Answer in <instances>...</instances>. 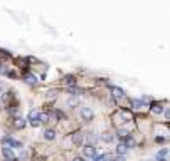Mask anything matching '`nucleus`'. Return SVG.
<instances>
[{
	"label": "nucleus",
	"instance_id": "nucleus-1",
	"mask_svg": "<svg viewBox=\"0 0 170 161\" xmlns=\"http://www.w3.org/2000/svg\"><path fill=\"white\" fill-rule=\"evenodd\" d=\"M2 143L5 144V146H9V148H15V149H22V143L17 141V139H14V138H10V136H5L3 139H2Z\"/></svg>",
	"mask_w": 170,
	"mask_h": 161
},
{
	"label": "nucleus",
	"instance_id": "nucleus-2",
	"mask_svg": "<svg viewBox=\"0 0 170 161\" xmlns=\"http://www.w3.org/2000/svg\"><path fill=\"white\" fill-rule=\"evenodd\" d=\"M93 116H94V113H93V109H91V107H88V106L81 107V118H83V121H91V119H93Z\"/></svg>",
	"mask_w": 170,
	"mask_h": 161
},
{
	"label": "nucleus",
	"instance_id": "nucleus-3",
	"mask_svg": "<svg viewBox=\"0 0 170 161\" xmlns=\"http://www.w3.org/2000/svg\"><path fill=\"white\" fill-rule=\"evenodd\" d=\"M2 154L5 156L7 161H15V153H14V149L9 148V146H3V148H2Z\"/></svg>",
	"mask_w": 170,
	"mask_h": 161
},
{
	"label": "nucleus",
	"instance_id": "nucleus-4",
	"mask_svg": "<svg viewBox=\"0 0 170 161\" xmlns=\"http://www.w3.org/2000/svg\"><path fill=\"white\" fill-rule=\"evenodd\" d=\"M83 153H84V156H88V158H94L96 156V148L93 146V144H86L84 148H83Z\"/></svg>",
	"mask_w": 170,
	"mask_h": 161
},
{
	"label": "nucleus",
	"instance_id": "nucleus-5",
	"mask_svg": "<svg viewBox=\"0 0 170 161\" xmlns=\"http://www.w3.org/2000/svg\"><path fill=\"white\" fill-rule=\"evenodd\" d=\"M111 94L115 96V97H118V99H121V97H125V91H123L121 87L113 86V87H111Z\"/></svg>",
	"mask_w": 170,
	"mask_h": 161
},
{
	"label": "nucleus",
	"instance_id": "nucleus-6",
	"mask_svg": "<svg viewBox=\"0 0 170 161\" xmlns=\"http://www.w3.org/2000/svg\"><path fill=\"white\" fill-rule=\"evenodd\" d=\"M72 143H74V144H83V143H84V134L83 133H74L72 134Z\"/></svg>",
	"mask_w": 170,
	"mask_h": 161
},
{
	"label": "nucleus",
	"instance_id": "nucleus-7",
	"mask_svg": "<svg viewBox=\"0 0 170 161\" xmlns=\"http://www.w3.org/2000/svg\"><path fill=\"white\" fill-rule=\"evenodd\" d=\"M167 154H169V149H162V151L157 153V161H167Z\"/></svg>",
	"mask_w": 170,
	"mask_h": 161
},
{
	"label": "nucleus",
	"instance_id": "nucleus-8",
	"mask_svg": "<svg viewBox=\"0 0 170 161\" xmlns=\"http://www.w3.org/2000/svg\"><path fill=\"white\" fill-rule=\"evenodd\" d=\"M123 144L126 146V149H130V148H133V146H135V139H133L130 134H128V136L125 138V143H123Z\"/></svg>",
	"mask_w": 170,
	"mask_h": 161
},
{
	"label": "nucleus",
	"instance_id": "nucleus-9",
	"mask_svg": "<svg viewBox=\"0 0 170 161\" xmlns=\"http://www.w3.org/2000/svg\"><path fill=\"white\" fill-rule=\"evenodd\" d=\"M24 79H25V82H29V84H36V82H37V77L34 76V74H30V72H27V74L24 76Z\"/></svg>",
	"mask_w": 170,
	"mask_h": 161
},
{
	"label": "nucleus",
	"instance_id": "nucleus-10",
	"mask_svg": "<svg viewBox=\"0 0 170 161\" xmlns=\"http://www.w3.org/2000/svg\"><path fill=\"white\" fill-rule=\"evenodd\" d=\"M44 138H46L47 141H52V139H56V131H54V129H47V131L44 133Z\"/></svg>",
	"mask_w": 170,
	"mask_h": 161
},
{
	"label": "nucleus",
	"instance_id": "nucleus-11",
	"mask_svg": "<svg viewBox=\"0 0 170 161\" xmlns=\"http://www.w3.org/2000/svg\"><path fill=\"white\" fill-rule=\"evenodd\" d=\"M116 153H118V156H125V154L128 153V149H126V146H125L123 143H120L118 148H116Z\"/></svg>",
	"mask_w": 170,
	"mask_h": 161
},
{
	"label": "nucleus",
	"instance_id": "nucleus-12",
	"mask_svg": "<svg viewBox=\"0 0 170 161\" xmlns=\"http://www.w3.org/2000/svg\"><path fill=\"white\" fill-rule=\"evenodd\" d=\"M25 123H27V121H25V119H24V118H17V119H15V128H17V129H22V128H24V126H25Z\"/></svg>",
	"mask_w": 170,
	"mask_h": 161
},
{
	"label": "nucleus",
	"instance_id": "nucleus-13",
	"mask_svg": "<svg viewBox=\"0 0 170 161\" xmlns=\"http://www.w3.org/2000/svg\"><path fill=\"white\" fill-rule=\"evenodd\" d=\"M152 111L155 114H162V111H163V107H162L160 103H153V106H152Z\"/></svg>",
	"mask_w": 170,
	"mask_h": 161
},
{
	"label": "nucleus",
	"instance_id": "nucleus-14",
	"mask_svg": "<svg viewBox=\"0 0 170 161\" xmlns=\"http://www.w3.org/2000/svg\"><path fill=\"white\" fill-rule=\"evenodd\" d=\"M64 82L69 86V87H72V86L76 84V79H74V76H66L64 77Z\"/></svg>",
	"mask_w": 170,
	"mask_h": 161
},
{
	"label": "nucleus",
	"instance_id": "nucleus-15",
	"mask_svg": "<svg viewBox=\"0 0 170 161\" xmlns=\"http://www.w3.org/2000/svg\"><path fill=\"white\" fill-rule=\"evenodd\" d=\"M101 139H103L104 143H111L113 141V134L111 133H103L101 134Z\"/></svg>",
	"mask_w": 170,
	"mask_h": 161
},
{
	"label": "nucleus",
	"instance_id": "nucleus-16",
	"mask_svg": "<svg viewBox=\"0 0 170 161\" xmlns=\"http://www.w3.org/2000/svg\"><path fill=\"white\" fill-rule=\"evenodd\" d=\"M34 119H39V111L37 109H32L29 113V121H34Z\"/></svg>",
	"mask_w": 170,
	"mask_h": 161
},
{
	"label": "nucleus",
	"instance_id": "nucleus-17",
	"mask_svg": "<svg viewBox=\"0 0 170 161\" xmlns=\"http://www.w3.org/2000/svg\"><path fill=\"white\" fill-rule=\"evenodd\" d=\"M131 104H133V107H135V109H140V107H143V103H141V101H138V99H133V101H131Z\"/></svg>",
	"mask_w": 170,
	"mask_h": 161
},
{
	"label": "nucleus",
	"instance_id": "nucleus-18",
	"mask_svg": "<svg viewBox=\"0 0 170 161\" xmlns=\"http://www.w3.org/2000/svg\"><path fill=\"white\" fill-rule=\"evenodd\" d=\"M47 119H49V116H47L46 113H42V114L39 113V121H40V123H49Z\"/></svg>",
	"mask_w": 170,
	"mask_h": 161
},
{
	"label": "nucleus",
	"instance_id": "nucleus-19",
	"mask_svg": "<svg viewBox=\"0 0 170 161\" xmlns=\"http://www.w3.org/2000/svg\"><path fill=\"white\" fill-rule=\"evenodd\" d=\"M0 74H7V76H9V69L5 66H0Z\"/></svg>",
	"mask_w": 170,
	"mask_h": 161
},
{
	"label": "nucleus",
	"instance_id": "nucleus-20",
	"mask_svg": "<svg viewBox=\"0 0 170 161\" xmlns=\"http://www.w3.org/2000/svg\"><path fill=\"white\" fill-rule=\"evenodd\" d=\"M78 104V99L74 97V99H69V103H68V106H76Z\"/></svg>",
	"mask_w": 170,
	"mask_h": 161
},
{
	"label": "nucleus",
	"instance_id": "nucleus-21",
	"mask_svg": "<svg viewBox=\"0 0 170 161\" xmlns=\"http://www.w3.org/2000/svg\"><path fill=\"white\" fill-rule=\"evenodd\" d=\"M93 161H103V154H101V156H94Z\"/></svg>",
	"mask_w": 170,
	"mask_h": 161
},
{
	"label": "nucleus",
	"instance_id": "nucleus-22",
	"mask_svg": "<svg viewBox=\"0 0 170 161\" xmlns=\"http://www.w3.org/2000/svg\"><path fill=\"white\" fill-rule=\"evenodd\" d=\"M113 161H125V156H116Z\"/></svg>",
	"mask_w": 170,
	"mask_h": 161
},
{
	"label": "nucleus",
	"instance_id": "nucleus-23",
	"mask_svg": "<svg viewBox=\"0 0 170 161\" xmlns=\"http://www.w3.org/2000/svg\"><path fill=\"white\" fill-rule=\"evenodd\" d=\"M72 161H84V158H81V156H76Z\"/></svg>",
	"mask_w": 170,
	"mask_h": 161
},
{
	"label": "nucleus",
	"instance_id": "nucleus-24",
	"mask_svg": "<svg viewBox=\"0 0 170 161\" xmlns=\"http://www.w3.org/2000/svg\"><path fill=\"white\" fill-rule=\"evenodd\" d=\"M3 91H5V86H3V84H0V92H3Z\"/></svg>",
	"mask_w": 170,
	"mask_h": 161
}]
</instances>
